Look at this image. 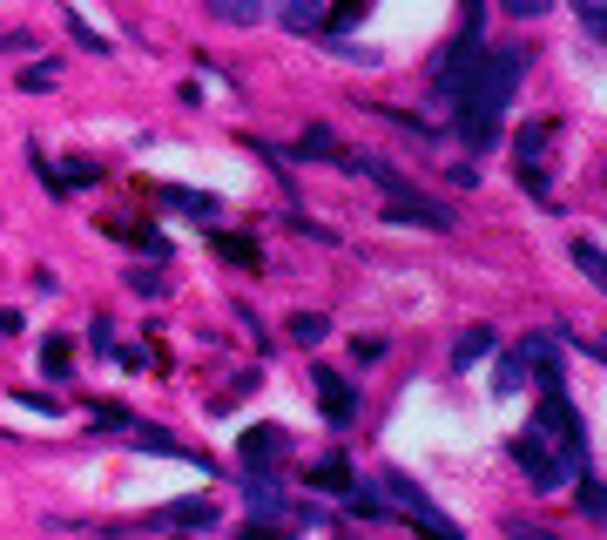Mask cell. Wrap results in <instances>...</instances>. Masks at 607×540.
<instances>
[{
  "label": "cell",
  "mask_w": 607,
  "mask_h": 540,
  "mask_svg": "<svg viewBox=\"0 0 607 540\" xmlns=\"http://www.w3.org/2000/svg\"><path fill=\"white\" fill-rule=\"evenodd\" d=\"M519 74H527V48H486L479 68H473V88L459 96V136L473 149H493L499 142V116L513 102Z\"/></svg>",
  "instance_id": "6da1fadb"
},
{
  "label": "cell",
  "mask_w": 607,
  "mask_h": 540,
  "mask_svg": "<svg viewBox=\"0 0 607 540\" xmlns=\"http://www.w3.org/2000/svg\"><path fill=\"white\" fill-rule=\"evenodd\" d=\"M378 500H385L392 513H412V520H418V527H425L432 540H459V527H453V520H446L439 507H432V500H425V493H418V487H412L405 473H385V480H378Z\"/></svg>",
  "instance_id": "7a4b0ae2"
},
{
  "label": "cell",
  "mask_w": 607,
  "mask_h": 540,
  "mask_svg": "<svg viewBox=\"0 0 607 540\" xmlns=\"http://www.w3.org/2000/svg\"><path fill=\"white\" fill-rule=\"evenodd\" d=\"M513 460H519V467H527V480H534V493H560V487L574 480V467H567L560 453H554V446H547V439H540L534 426H527V432H519V439H513Z\"/></svg>",
  "instance_id": "3957f363"
},
{
  "label": "cell",
  "mask_w": 607,
  "mask_h": 540,
  "mask_svg": "<svg viewBox=\"0 0 607 540\" xmlns=\"http://www.w3.org/2000/svg\"><path fill=\"white\" fill-rule=\"evenodd\" d=\"M479 54H486V48H479V34H473V28H466V34H459V41L439 54L432 81H439V96H446V102H459L466 88H473V68H479Z\"/></svg>",
  "instance_id": "277c9868"
},
{
  "label": "cell",
  "mask_w": 607,
  "mask_h": 540,
  "mask_svg": "<svg viewBox=\"0 0 607 540\" xmlns=\"http://www.w3.org/2000/svg\"><path fill=\"white\" fill-rule=\"evenodd\" d=\"M547 142H554V129H547V122H534V129H519V136H513L519 183H527L534 197H547Z\"/></svg>",
  "instance_id": "5b68a950"
},
{
  "label": "cell",
  "mask_w": 607,
  "mask_h": 540,
  "mask_svg": "<svg viewBox=\"0 0 607 540\" xmlns=\"http://www.w3.org/2000/svg\"><path fill=\"white\" fill-rule=\"evenodd\" d=\"M243 500H250V520H277L284 527V480L271 467H243Z\"/></svg>",
  "instance_id": "8992f818"
},
{
  "label": "cell",
  "mask_w": 607,
  "mask_h": 540,
  "mask_svg": "<svg viewBox=\"0 0 607 540\" xmlns=\"http://www.w3.org/2000/svg\"><path fill=\"white\" fill-rule=\"evenodd\" d=\"M385 223H418V230H439V237H446L459 217H453L439 197H392V203H385Z\"/></svg>",
  "instance_id": "52a82bcc"
},
{
  "label": "cell",
  "mask_w": 607,
  "mask_h": 540,
  "mask_svg": "<svg viewBox=\"0 0 607 540\" xmlns=\"http://www.w3.org/2000/svg\"><path fill=\"white\" fill-rule=\"evenodd\" d=\"M236 453H243V467H277L291 453V439H284V426H250L236 439Z\"/></svg>",
  "instance_id": "ba28073f"
},
{
  "label": "cell",
  "mask_w": 607,
  "mask_h": 540,
  "mask_svg": "<svg viewBox=\"0 0 607 540\" xmlns=\"http://www.w3.org/2000/svg\"><path fill=\"white\" fill-rule=\"evenodd\" d=\"M311 386H317V399H324V412H331L337 426H344V419L358 412V392L344 386V372H324V366H317V372H311Z\"/></svg>",
  "instance_id": "9c48e42d"
},
{
  "label": "cell",
  "mask_w": 607,
  "mask_h": 540,
  "mask_svg": "<svg viewBox=\"0 0 607 540\" xmlns=\"http://www.w3.org/2000/svg\"><path fill=\"white\" fill-rule=\"evenodd\" d=\"M155 197H162L169 210H190L196 223H216V217H223V203H216V197H196V190H176V183H162Z\"/></svg>",
  "instance_id": "30bf717a"
},
{
  "label": "cell",
  "mask_w": 607,
  "mask_h": 540,
  "mask_svg": "<svg viewBox=\"0 0 607 540\" xmlns=\"http://www.w3.org/2000/svg\"><path fill=\"white\" fill-rule=\"evenodd\" d=\"M155 520L162 527H216V500H169Z\"/></svg>",
  "instance_id": "8fae6325"
},
{
  "label": "cell",
  "mask_w": 607,
  "mask_h": 540,
  "mask_svg": "<svg viewBox=\"0 0 607 540\" xmlns=\"http://www.w3.org/2000/svg\"><path fill=\"white\" fill-rule=\"evenodd\" d=\"M277 21H284L291 34H324V0H284Z\"/></svg>",
  "instance_id": "7c38bea8"
},
{
  "label": "cell",
  "mask_w": 607,
  "mask_h": 540,
  "mask_svg": "<svg viewBox=\"0 0 607 540\" xmlns=\"http://www.w3.org/2000/svg\"><path fill=\"white\" fill-rule=\"evenodd\" d=\"M216 257H223V263H243V270H264V243H256V237H230V230H216Z\"/></svg>",
  "instance_id": "4fadbf2b"
},
{
  "label": "cell",
  "mask_w": 607,
  "mask_h": 540,
  "mask_svg": "<svg viewBox=\"0 0 607 540\" xmlns=\"http://www.w3.org/2000/svg\"><path fill=\"white\" fill-rule=\"evenodd\" d=\"M519 358H527V366L540 372V386H547V392H560V358H554V344H547V338H527V344H519Z\"/></svg>",
  "instance_id": "5bb4252c"
},
{
  "label": "cell",
  "mask_w": 607,
  "mask_h": 540,
  "mask_svg": "<svg viewBox=\"0 0 607 540\" xmlns=\"http://www.w3.org/2000/svg\"><path fill=\"white\" fill-rule=\"evenodd\" d=\"M311 487H317V493H337V500H344V493H352L358 480H352V467H344V460L331 453V460H317V467H311Z\"/></svg>",
  "instance_id": "9a60e30c"
},
{
  "label": "cell",
  "mask_w": 607,
  "mask_h": 540,
  "mask_svg": "<svg viewBox=\"0 0 607 540\" xmlns=\"http://www.w3.org/2000/svg\"><path fill=\"white\" fill-rule=\"evenodd\" d=\"M109 237H122V243H135V250H149V257H169V243H162L149 223H122V217H109Z\"/></svg>",
  "instance_id": "2e32d148"
},
{
  "label": "cell",
  "mask_w": 607,
  "mask_h": 540,
  "mask_svg": "<svg viewBox=\"0 0 607 540\" xmlns=\"http://www.w3.org/2000/svg\"><path fill=\"white\" fill-rule=\"evenodd\" d=\"M210 14L230 21V28H256L264 21V0H210Z\"/></svg>",
  "instance_id": "e0dca14e"
},
{
  "label": "cell",
  "mask_w": 607,
  "mask_h": 540,
  "mask_svg": "<svg viewBox=\"0 0 607 540\" xmlns=\"http://www.w3.org/2000/svg\"><path fill=\"white\" fill-rule=\"evenodd\" d=\"M493 344H499V338H493V331H486V324H479V331H466V338H459V344H453V366H459V372H473V358H486V351H493Z\"/></svg>",
  "instance_id": "ac0fdd59"
},
{
  "label": "cell",
  "mask_w": 607,
  "mask_h": 540,
  "mask_svg": "<svg viewBox=\"0 0 607 540\" xmlns=\"http://www.w3.org/2000/svg\"><path fill=\"white\" fill-rule=\"evenodd\" d=\"M331 338V318L324 311H297L291 318V344H324Z\"/></svg>",
  "instance_id": "d6986e66"
},
{
  "label": "cell",
  "mask_w": 607,
  "mask_h": 540,
  "mask_svg": "<svg viewBox=\"0 0 607 540\" xmlns=\"http://www.w3.org/2000/svg\"><path fill=\"white\" fill-rule=\"evenodd\" d=\"M68 351H74L68 331H48V338H41V366H48V379H68Z\"/></svg>",
  "instance_id": "ffe728a7"
},
{
  "label": "cell",
  "mask_w": 607,
  "mask_h": 540,
  "mask_svg": "<svg viewBox=\"0 0 607 540\" xmlns=\"http://www.w3.org/2000/svg\"><path fill=\"white\" fill-rule=\"evenodd\" d=\"M519 386H527V358L506 351V358H499V372H493V392H519Z\"/></svg>",
  "instance_id": "44dd1931"
},
{
  "label": "cell",
  "mask_w": 607,
  "mask_h": 540,
  "mask_svg": "<svg viewBox=\"0 0 607 540\" xmlns=\"http://www.w3.org/2000/svg\"><path fill=\"white\" fill-rule=\"evenodd\" d=\"M344 507H352V513H358V520H392V507H385V500H378V493H372V487H365V493H358V487H352V493H344Z\"/></svg>",
  "instance_id": "7402d4cb"
},
{
  "label": "cell",
  "mask_w": 607,
  "mask_h": 540,
  "mask_svg": "<svg viewBox=\"0 0 607 540\" xmlns=\"http://www.w3.org/2000/svg\"><path fill=\"white\" fill-rule=\"evenodd\" d=\"M297 156H337V162H344V149H337V136H331V129H304Z\"/></svg>",
  "instance_id": "603a6c76"
},
{
  "label": "cell",
  "mask_w": 607,
  "mask_h": 540,
  "mask_svg": "<svg viewBox=\"0 0 607 540\" xmlns=\"http://www.w3.org/2000/svg\"><path fill=\"white\" fill-rule=\"evenodd\" d=\"M129 291H135V298H162V291H169V278L142 263V270H129Z\"/></svg>",
  "instance_id": "cb8c5ba5"
},
{
  "label": "cell",
  "mask_w": 607,
  "mask_h": 540,
  "mask_svg": "<svg viewBox=\"0 0 607 540\" xmlns=\"http://www.w3.org/2000/svg\"><path fill=\"white\" fill-rule=\"evenodd\" d=\"M68 34H74V48H89V54H109V34H95L81 14H68Z\"/></svg>",
  "instance_id": "d4e9b609"
},
{
  "label": "cell",
  "mask_w": 607,
  "mask_h": 540,
  "mask_svg": "<svg viewBox=\"0 0 607 540\" xmlns=\"http://www.w3.org/2000/svg\"><path fill=\"white\" fill-rule=\"evenodd\" d=\"M574 263L587 270V284H600L607 270H600V243H587V237H574Z\"/></svg>",
  "instance_id": "484cf974"
},
{
  "label": "cell",
  "mask_w": 607,
  "mask_h": 540,
  "mask_svg": "<svg viewBox=\"0 0 607 540\" xmlns=\"http://www.w3.org/2000/svg\"><path fill=\"white\" fill-rule=\"evenodd\" d=\"M499 8H506L513 21H540V14L554 8V0H499Z\"/></svg>",
  "instance_id": "4316f807"
},
{
  "label": "cell",
  "mask_w": 607,
  "mask_h": 540,
  "mask_svg": "<svg viewBox=\"0 0 607 540\" xmlns=\"http://www.w3.org/2000/svg\"><path fill=\"white\" fill-rule=\"evenodd\" d=\"M574 14H580V28H587V41L600 48V0H574Z\"/></svg>",
  "instance_id": "83f0119b"
},
{
  "label": "cell",
  "mask_w": 607,
  "mask_h": 540,
  "mask_svg": "<svg viewBox=\"0 0 607 540\" xmlns=\"http://www.w3.org/2000/svg\"><path fill=\"white\" fill-rule=\"evenodd\" d=\"M236 540H291V533H284V527H277V520H250V527H243V533H236Z\"/></svg>",
  "instance_id": "f1b7e54d"
},
{
  "label": "cell",
  "mask_w": 607,
  "mask_h": 540,
  "mask_svg": "<svg viewBox=\"0 0 607 540\" xmlns=\"http://www.w3.org/2000/svg\"><path fill=\"white\" fill-rule=\"evenodd\" d=\"M54 74H61L54 61H41V68H21V88H54Z\"/></svg>",
  "instance_id": "f546056e"
},
{
  "label": "cell",
  "mask_w": 607,
  "mask_h": 540,
  "mask_svg": "<svg viewBox=\"0 0 607 540\" xmlns=\"http://www.w3.org/2000/svg\"><path fill=\"white\" fill-rule=\"evenodd\" d=\"M506 540H560V533H547V527H527V520H513V527H506Z\"/></svg>",
  "instance_id": "4dcf8cb0"
},
{
  "label": "cell",
  "mask_w": 607,
  "mask_h": 540,
  "mask_svg": "<svg viewBox=\"0 0 607 540\" xmlns=\"http://www.w3.org/2000/svg\"><path fill=\"white\" fill-rule=\"evenodd\" d=\"M89 344H95V351H115V331H109V318H95V324H89Z\"/></svg>",
  "instance_id": "1f68e13d"
},
{
  "label": "cell",
  "mask_w": 607,
  "mask_h": 540,
  "mask_svg": "<svg viewBox=\"0 0 607 540\" xmlns=\"http://www.w3.org/2000/svg\"><path fill=\"white\" fill-rule=\"evenodd\" d=\"M580 513H587V520H600V487H594V480L580 487Z\"/></svg>",
  "instance_id": "d6a6232c"
},
{
  "label": "cell",
  "mask_w": 607,
  "mask_h": 540,
  "mask_svg": "<svg viewBox=\"0 0 607 540\" xmlns=\"http://www.w3.org/2000/svg\"><path fill=\"white\" fill-rule=\"evenodd\" d=\"M365 8H372V0H365Z\"/></svg>",
  "instance_id": "836d02e7"
}]
</instances>
